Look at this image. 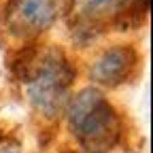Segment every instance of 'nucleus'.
I'll list each match as a JSON object with an SVG mask.
<instances>
[{
  "label": "nucleus",
  "mask_w": 153,
  "mask_h": 153,
  "mask_svg": "<svg viewBox=\"0 0 153 153\" xmlns=\"http://www.w3.org/2000/svg\"><path fill=\"white\" fill-rule=\"evenodd\" d=\"M70 128L85 151L106 153L115 147L121 134V121L113 104L96 89H85L70 102Z\"/></svg>",
  "instance_id": "obj_1"
},
{
  "label": "nucleus",
  "mask_w": 153,
  "mask_h": 153,
  "mask_svg": "<svg viewBox=\"0 0 153 153\" xmlns=\"http://www.w3.org/2000/svg\"><path fill=\"white\" fill-rule=\"evenodd\" d=\"M123 4H128V0H72V11L85 22H98L121 13L119 9Z\"/></svg>",
  "instance_id": "obj_5"
},
{
  "label": "nucleus",
  "mask_w": 153,
  "mask_h": 153,
  "mask_svg": "<svg viewBox=\"0 0 153 153\" xmlns=\"http://www.w3.org/2000/svg\"><path fill=\"white\" fill-rule=\"evenodd\" d=\"M60 0H13L7 9V22L15 34L30 36L45 30L57 15Z\"/></svg>",
  "instance_id": "obj_3"
},
{
  "label": "nucleus",
  "mask_w": 153,
  "mask_h": 153,
  "mask_svg": "<svg viewBox=\"0 0 153 153\" xmlns=\"http://www.w3.org/2000/svg\"><path fill=\"white\" fill-rule=\"evenodd\" d=\"M0 153H19V147H17V143L2 140L0 143Z\"/></svg>",
  "instance_id": "obj_6"
},
{
  "label": "nucleus",
  "mask_w": 153,
  "mask_h": 153,
  "mask_svg": "<svg viewBox=\"0 0 153 153\" xmlns=\"http://www.w3.org/2000/svg\"><path fill=\"white\" fill-rule=\"evenodd\" d=\"M22 76L24 81H30V98L34 104L47 115H53L72 81V70L66 60L57 57V53H49L24 62Z\"/></svg>",
  "instance_id": "obj_2"
},
{
  "label": "nucleus",
  "mask_w": 153,
  "mask_h": 153,
  "mask_svg": "<svg viewBox=\"0 0 153 153\" xmlns=\"http://www.w3.org/2000/svg\"><path fill=\"white\" fill-rule=\"evenodd\" d=\"M134 66H136V51L132 47H113L98 57L91 68V76L94 81L104 85H119L130 76Z\"/></svg>",
  "instance_id": "obj_4"
}]
</instances>
